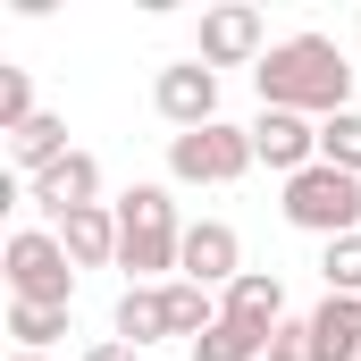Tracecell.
Here are the masks:
<instances>
[{
    "label": "cell",
    "mask_w": 361,
    "mask_h": 361,
    "mask_svg": "<svg viewBox=\"0 0 361 361\" xmlns=\"http://www.w3.org/2000/svg\"><path fill=\"white\" fill-rule=\"evenodd\" d=\"M319 160H328V169H345V177H361V109L319 118Z\"/></svg>",
    "instance_id": "18"
},
{
    "label": "cell",
    "mask_w": 361,
    "mask_h": 361,
    "mask_svg": "<svg viewBox=\"0 0 361 361\" xmlns=\"http://www.w3.org/2000/svg\"><path fill=\"white\" fill-rule=\"evenodd\" d=\"M17 361H42V353H17Z\"/></svg>",
    "instance_id": "23"
},
{
    "label": "cell",
    "mask_w": 361,
    "mask_h": 361,
    "mask_svg": "<svg viewBox=\"0 0 361 361\" xmlns=\"http://www.w3.org/2000/svg\"><path fill=\"white\" fill-rule=\"evenodd\" d=\"M219 319H235V328H252V336H277V328H286V277L277 269H244L219 294Z\"/></svg>",
    "instance_id": "11"
},
{
    "label": "cell",
    "mask_w": 361,
    "mask_h": 361,
    "mask_svg": "<svg viewBox=\"0 0 361 361\" xmlns=\"http://www.w3.org/2000/svg\"><path fill=\"white\" fill-rule=\"evenodd\" d=\"M8 336H17V353H51V345L68 336V311H42V302H8Z\"/></svg>",
    "instance_id": "17"
},
{
    "label": "cell",
    "mask_w": 361,
    "mask_h": 361,
    "mask_svg": "<svg viewBox=\"0 0 361 361\" xmlns=\"http://www.w3.org/2000/svg\"><path fill=\"white\" fill-rule=\"evenodd\" d=\"M85 361H135V345H118V336H109V345H92Z\"/></svg>",
    "instance_id": "22"
},
{
    "label": "cell",
    "mask_w": 361,
    "mask_h": 361,
    "mask_svg": "<svg viewBox=\"0 0 361 361\" xmlns=\"http://www.w3.org/2000/svg\"><path fill=\"white\" fill-rule=\"evenodd\" d=\"M68 152H76V143H68V118H59V109H42L34 126H17V135H8V160L25 169V185L42 177V169H59Z\"/></svg>",
    "instance_id": "14"
},
{
    "label": "cell",
    "mask_w": 361,
    "mask_h": 361,
    "mask_svg": "<svg viewBox=\"0 0 361 361\" xmlns=\"http://www.w3.org/2000/svg\"><path fill=\"white\" fill-rule=\"evenodd\" d=\"M25 193H34V210L59 227V219H76V210H92V202H101V160H92V152H68L59 169H42Z\"/></svg>",
    "instance_id": "10"
},
{
    "label": "cell",
    "mask_w": 361,
    "mask_h": 361,
    "mask_svg": "<svg viewBox=\"0 0 361 361\" xmlns=\"http://www.w3.org/2000/svg\"><path fill=\"white\" fill-rule=\"evenodd\" d=\"M252 160H269L277 177H302L319 160V118H294V109H261L252 118Z\"/></svg>",
    "instance_id": "9"
},
{
    "label": "cell",
    "mask_w": 361,
    "mask_h": 361,
    "mask_svg": "<svg viewBox=\"0 0 361 361\" xmlns=\"http://www.w3.org/2000/svg\"><path fill=\"white\" fill-rule=\"evenodd\" d=\"M152 101H160V118H169L177 135H193V126H219V68H202V59H177V68H160Z\"/></svg>",
    "instance_id": "7"
},
{
    "label": "cell",
    "mask_w": 361,
    "mask_h": 361,
    "mask_svg": "<svg viewBox=\"0 0 361 361\" xmlns=\"http://www.w3.org/2000/svg\"><path fill=\"white\" fill-rule=\"evenodd\" d=\"M193 361H269V336H252V328H235V319H210V328L193 336Z\"/></svg>",
    "instance_id": "16"
},
{
    "label": "cell",
    "mask_w": 361,
    "mask_h": 361,
    "mask_svg": "<svg viewBox=\"0 0 361 361\" xmlns=\"http://www.w3.org/2000/svg\"><path fill=\"white\" fill-rule=\"evenodd\" d=\"M177 269L193 277V286H219V294H227V286L244 277V235H235L227 219H193V227H185Z\"/></svg>",
    "instance_id": "8"
},
{
    "label": "cell",
    "mask_w": 361,
    "mask_h": 361,
    "mask_svg": "<svg viewBox=\"0 0 361 361\" xmlns=\"http://www.w3.org/2000/svg\"><path fill=\"white\" fill-rule=\"evenodd\" d=\"M42 109H34V85H25V68H0V135H17V126H34Z\"/></svg>",
    "instance_id": "19"
},
{
    "label": "cell",
    "mask_w": 361,
    "mask_h": 361,
    "mask_svg": "<svg viewBox=\"0 0 361 361\" xmlns=\"http://www.w3.org/2000/svg\"><path fill=\"white\" fill-rule=\"evenodd\" d=\"M269 361H319V345H311V319H286L269 336Z\"/></svg>",
    "instance_id": "21"
},
{
    "label": "cell",
    "mask_w": 361,
    "mask_h": 361,
    "mask_svg": "<svg viewBox=\"0 0 361 361\" xmlns=\"http://www.w3.org/2000/svg\"><path fill=\"white\" fill-rule=\"evenodd\" d=\"M51 235L68 244V261H76V269H109V261H118V210H101V202L76 210V219H59Z\"/></svg>",
    "instance_id": "12"
},
{
    "label": "cell",
    "mask_w": 361,
    "mask_h": 361,
    "mask_svg": "<svg viewBox=\"0 0 361 361\" xmlns=\"http://www.w3.org/2000/svg\"><path fill=\"white\" fill-rule=\"evenodd\" d=\"M177 252H185V219L169 202V185H126L118 193V269L160 277L177 269Z\"/></svg>",
    "instance_id": "2"
},
{
    "label": "cell",
    "mask_w": 361,
    "mask_h": 361,
    "mask_svg": "<svg viewBox=\"0 0 361 361\" xmlns=\"http://www.w3.org/2000/svg\"><path fill=\"white\" fill-rule=\"evenodd\" d=\"M286 227H302V235H361V177L345 169H328V160H311L302 177H286Z\"/></svg>",
    "instance_id": "3"
},
{
    "label": "cell",
    "mask_w": 361,
    "mask_h": 361,
    "mask_svg": "<svg viewBox=\"0 0 361 361\" xmlns=\"http://www.w3.org/2000/svg\"><path fill=\"white\" fill-rule=\"evenodd\" d=\"M252 85H261V109L336 118L345 92H353V68H345V51L328 34H286V42H269V59L252 68Z\"/></svg>",
    "instance_id": "1"
},
{
    "label": "cell",
    "mask_w": 361,
    "mask_h": 361,
    "mask_svg": "<svg viewBox=\"0 0 361 361\" xmlns=\"http://www.w3.org/2000/svg\"><path fill=\"white\" fill-rule=\"evenodd\" d=\"M311 345L319 361H361V294H328L311 311Z\"/></svg>",
    "instance_id": "13"
},
{
    "label": "cell",
    "mask_w": 361,
    "mask_h": 361,
    "mask_svg": "<svg viewBox=\"0 0 361 361\" xmlns=\"http://www.w3.org/2000/svg\"><path fill=\"white\" fill-rule=\"evenodd\" d=\"M319 277H328V294H361V235H336L328 261H319Z\"/></svg>",
    "instance_id": "20"
},
{
    "label": "cell",
    "mask_w": 361,
    "mask_h": 361,
    "mask_svg": "<svg viewBox=\"0 0 361 361\" xmlns=\"http://www.w3.org/2000/svg\"><path fill=\"white\" fill-rule=\"evenodd\" d=\"M193 59H202V68H261V59H269L261 8H244V0L210 8V17H202V51H193Z\"/></svg>",
    "instance_id": "6"
},
{
    "label": "cell",
    "mask_w": 361,
    "mask_h": 361,
    "mask_svg": "<svg viewBox=\"0 0 361 361\" xmlns=\"http://www.w3.org/2000/svg\"><path fill=\"white\" fill-rule=\"evenodd\" d=\"M8 302H42V311H68L76 302V261L51 227H17L8 235Z\"/></svg>",
    "instance_id": "4"
},
{
    "label": "cell",
    "mask_w": 361,
    "mask_h": 361,
    "mask_svg": "<svg viewBox=\"0 0 361 361\" xmlns=\"http://www.w3.org/2000/svg\"><path fill=\"white\" fill-rule=\"evenodd\" d=\"M252 169V126H193V135H169V177L177 185H235Z\"/></svg>",
    "instance_id": "5"
},
{
    "label": "cell",
    "mask_w": 361,
    "mask_h": 361,
    "mask_svg": "<svg viewBox=\"0 0 361 361\" xmlns=\"http://www.w3.org/2000/svg\"><path fill=\"white\" fill-rule=\"evenodd\" d=\"M160 336H169V294H160V286H126V294H118V345L143 353V345H160Z\"/></svg>",
    "instance_id": "15"
}]
</instances>
